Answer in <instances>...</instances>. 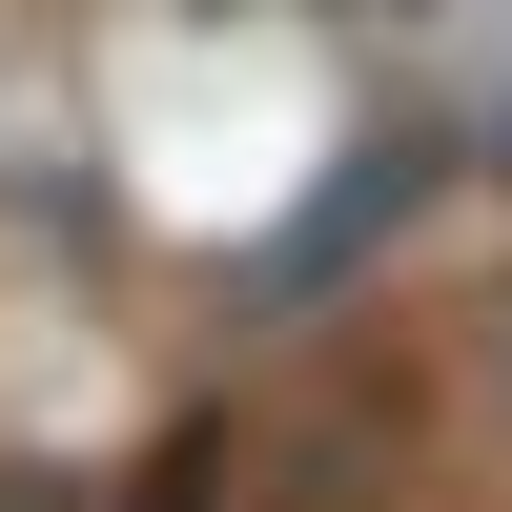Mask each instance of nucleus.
I'll return each instance as SVG.
<instances>
[{"label": "nucleus", "instance_id": "nucleus-1", "mask_svg": "<svg viewBox=\"0 0 512 512\" xmlns=\"http://www.w3.org/2000/svg\"><path fill=\"white\" fill-rule=\"evenodd\" d=\"M472 369H492V410H512V308H492V328H472Z\"/></svg>", "mask_w": 512, "mask_h": 512}]
</instances>
